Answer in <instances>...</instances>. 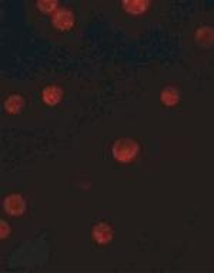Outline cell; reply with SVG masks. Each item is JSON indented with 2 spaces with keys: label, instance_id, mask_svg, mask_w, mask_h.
<instances>
[{
  "label": "cell",
  "instance_id": "9c48e42d",
  "mask_svg": "<svg viewBox=\"0 0 214 273\" xmlns=\"http://www.w3.org/2000/svg\"><path fill=\"white\" fill-rule=\"evenodd\" d=\"M160 99L161 102L164 103L166 106H174L176 103H179V99H180V94H179V91L176 88H166L161 91V94H160Z\"/></svg>",
  "mask_w": 214,
  "mask_h": 273
},
{
  "label": "cell",
  "instance_id": "ba28073f",
  "mask_svg": "<svg viewBox=\"0 0 214 273\" xmlns=\"http://www.w3.org/2000/svg\"><path fill=\"white\" fill-rule=\"evenodd\" d=\"M124 7V10L132 14H140L144 13L148 7V1L146 0H132V1H123L122 3Z\"/></svg>",
  "mask_w": 214,
  "mask_h": 273
},
{
  "label": "cell",
  "instance_id": "8fae6325",
  "mask_svg": "<svg viewBox=\"0 0 214 273\" xmlns=\"http://www.w3.org/2000/svg\"><path fill=\"white\" fill-rule=\"evenodd\" d=\"M0 226H1V239H6L7 236H9V233H10V228H9V225L4 222V220H1L0 222Z\"/></svg>",
  "mask_w": 214,
  "mask_h": 273
},
{
  "label": "cell",
  "instance_id": "52a82bcc",
  "mask_svg": "<svg viewBox=\"0 0 214 273\" xmlns=\"http://www.w3.org/2000/svg\"><path fill=\"white\" fill-rule=\"evenodd\" d=\"M24 106V99L20 94H11L4 100V109L9 113H19Z\"/></svg>",
  "mask_w": 214,
  "mask_h": 273
},
{
  "label": "cell",
  "instance_id": "3957f363",
  "mask_svg": "<svg viewBox=\"0 0 214 273\" xmlns=\"http://www.w3.org/2000/svg\"><path fill=\"white\" fill-rule=\"evenodd\" d=\"M73 24H74V14L71 10L62 7L53 14V26L59 30H69Z\"/></svg>",
  "mask_w": 214,
  "mask_h": 273
},
{
  "label": "cell",
  "instance_id": "30bf717a",
  "mask_svg": "<svg viewBox=\"0 0 214 273\" xmlns=\"http://www.w3.org/2000/svg\"><path fill=\"white\" fill-rule=\"evenodd\" d=\"M37 7L43 13H50V11H53L57 7V1H55V0H52V1L40 0V1H37Z\"/></svg>",
  "mask_w": 214,
  "mask_h": 273
},
{
  "label": "cell",
  "instance_id": "7a4b0ae2",
  "mask_svg": "<svg viewBox=\"0 0 214 273\" xmlns=\"http://www.w3.org/2000/svg\"><path fill=\"white\" fill-rule=\"evenodd\" d=\"M3 207H4V210H6L9 215L19 216V215H22L23 212L26 210V202H24V199H23L20 194L13 193L9 194V196L4 199Z\"/></svg>",
  "mask_w": 214,
  "mask_h": 273
},
{
  "label": "cell",
  "instance_id": "277c9868",
  "mask_svg": "<svg viewBox=\"0 0 214 273\" xmlns=\"http://www.w3.org/2000/svg\"><path fill=\"white\" fill-rule=\"evenodd\" d=\"M91 236H93V239H94L96 243H99V245H107L113 239V230L110 228V225H107L104 222H100V223H97L93 228Z\"/></svg>",
  "mask_w": 214,
  "mask_h": 273
},
{
  "label": "cell",
  "instance_id": "5b68a950",
  "mask_svg": "<svg viewBox=\"0 0 214 273\" xmlns=\"http://www.w3.org/2000/svg\"><path fill=\"white\" fill-rule=\"evenodd\" d=\"M62 94H63V93H62V89L55 86V85H52V86H46L45 89H43L42 99H43V102H45L46 104L55 106V104H57V103L60 102Z\"/></svg>",
  "mask_w": 214,
  "mask_h": 273
},
{
  "label": "cell",
  "instance_id": "6da1fadb",
  "mask_svg": "<svg viewBox=\"0 0 214 273\" xmlns=\"http://www.w3.org/2000/svg\"><path fill=\"white\" fill-rule=\"evenodd\" d=\"M139 153V143L130 137L117 139L112 146V155L120 163H129L135 159Z\"/></svg>",
  "mask_w": 214,
  "mask_h": 273
},
{
  "label": "cell",
  "instance_id": "8992f818",
  "mask_svg": "<svg viewBox=\"0 0 214 273\" xmlns=\"http://www.w3.org/2000/svg\"><path fill=\"white\" fill-rule=\"evenodd\" d=\"M196 42L203 47H212L213 45V29L203 26L196 32Z\"/></svg>",
  "mask_w": 214,
  "mask_h": 273
}]
</instances>
